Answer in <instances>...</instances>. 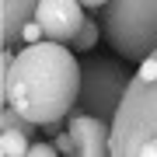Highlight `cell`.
Masks as SVG:
<instances>
[{"label":"cell","mask_w":157,"mask_h":157,"mask_svg":"<svg viewBox=\"0 0 157 157\" xmlns=\"http://www.w3.org/2000/svg\"><path fill=\"white\" fill-rule=\"evenodd\" d=\"M87 7L80 4V0H42L35 17H39V25L45 28V39H56V42H73L80 32V25L87 21Z\"/></svg>","instance_id":"5"},{"label":"cell","mask_w":157,"mask_h":157,"mask_svg":"<svg viewBox=\"0 0 157 157\" xmlns=\"http://www.w3.org/2000/svg\"><path fill=\"white\" fill-rule=\"evenodd\" d=\"M0 94L4 105L17 108L25 119H32L52 136L56 129H63V119L77 105L80 63L73 59V49L67 42H28L14 56L11 70L0 73Z\"/></svg>","instance_id":"1"},{"label":"cell","mask_w":157,"mask_h":157,"mask_svg":"<svg viewBox=\"0 0 157 157\" xmlns=\"http://www.w3.org/2000/svg\"><path fill=\"white\" fill-rule=\"evenodd\" d=\"M39 4L42 0H0V39H4V45L21 42V32L35 17Z\"/></svg>","instance_id":"7"},{"label":"cell","mask_w":157,"mask_h":157,"mask_svg":"<svg viewBox=\"0 0 157 157\" xmlns=\"http://www.w3.org/2000/svg\"><path fill=\"white\" fill-rule=\"evenodd\" d=\"M67 129L77 143L80 157H105L112 154V122L98 115H67Z\"/></svg>","instance_id":"6"},{"label":"cell","mask_w":157,"mask_h":157,"mask_svg":"<svg viewBox=\"0 0 157 157\" xmlns=\"http://www.w3.org/2000/svg\"><path fill=\"white\" fill-rule=\"evenodd\" d=\"M94 42H98V25H94V21L87 17V21L80 25L77 39L70 42V49H73V52H91V49H94Z\"/></svg>","instance_id":"9"},{"label":"cell","mask_w":157,"mask_h":157,"mask_svg":"<svg viewBox=\"0 0 157 157\" xmlns=\"http://www.w3.org/2000/svg\"><path fill=\"white\" fill-rule=\"evenodd\" d=\"M80 4H84V7H87V11H101V7H105V4H108V0H80Z\"/></svg>","instance_id":"13"},{"label":"cell","mask_w":157,"mask_h":157,"mask_svg":"<svg viewBox=\"0 0 157 157\" xmlns=\"http://www.w3.org/2000/svg\"><path fill=\"white\" fill-rule=\"evenodd\" d=\"M28 147H32L28 133H17V129H4L0 133V154L4 157H21V154H28Z\"/></svg>","instance_id":"8"},{"label":"cell","mask_w":157,"mask_h":157,"mask_svg":"<svg viewBox=\"0 0 157 157\" xmlns=\"http://www.w3.org/2000/svg\"><path fill=\"white\" fill-rule=\"evenodd\" d=\"M129 80H133V73L119 67L115 59L91 56L87 63H80V94L70 115H98L105 122H115Z\"/></svg>","instance_id":"4"},{"label":"cell","mask_w":157,"mask_h":157,"mask_svg":"<svg viewBox=\"0 0 157 157\" xmlns=\"http://www.w3.org/2000/svg\"><path fill=\"white\" fill-rule=\"evenodd\" d=\"M157 136V49L136 67L112 122V157H133L143 140Z\"/></svg>","instance_id":"2"},{"label":"cell","mask_w":157,"mask_h":157,"mask_svg":"<svg viewBox=\"0 0 157 157\" xmlns=\"http://www.w3.org/2000/svg\"><path fill=\"white\" fill-rule=\"evenodd\" d=\"M52 143H56V150H59V154H67V157L77 154V143H73L70 129H56V133H52Z\"/></svg>","instance_id":"10"},{"label":"cell","mask_w":157,"mask_h":157,"mask_svg":"<svg viewBox=\"0 0 157 157\" xmlns=\"http://www.w3.org/2000/svg\"><path fill=\"white\" fill-rule=\"evenodd\" d=\"M101 32L129 63H143L157 49V0H108L101 7Z\"/></svg>","instance_id":"3"},{"label":"cell","mask_w":157,"mask_h":157,"mask_svg":"<svg viewBox=\"0 0 157 157\" xmlns=\"http://www.w3.org/2000/svg\"><path fill=\"white\" fill-rule=\"evenodd\" d=\"M28 154L32 157H52V154H59V150H56V143H49V140H35L28 147Z\"/></svg>","instance_id":"12"},{"label":"cell","mask_w":157,"mask_h":157,"mask_svg":"<svg viewBox=\"0 0 157 157\" xmlns=\"http://www.w3.org/2000/svg\"><path fill=\"white\" fill-rule=\"evenodd\" d=\"M42 39H45V28L39 25V17H32L25 25V32H21V42H42Z\"/></svg>","instance_id":"11"}]
</instances>
